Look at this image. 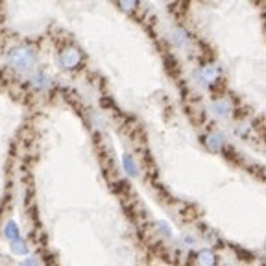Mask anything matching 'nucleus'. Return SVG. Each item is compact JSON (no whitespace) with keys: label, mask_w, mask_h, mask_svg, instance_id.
Listing matches in <instances>:
<instances>
[{"label":"nucleus","mask_w":266,"mask_h":266,"mask_svg":"<svg viewBox=\"0 0 266 266\" xmlns=\"http://www.w3.org/2000/svg\"><path fill=\"white\" fill-rule=\"evenodd\" d=\"M213 109L218 116H229V113H231V104H229L228 100H218L213 104Z\"/></svg>","instance_id":"nucleus-6"},{"label":"nucleus","mask_w":266,"mask_h":266,"mask_svg":"<svg viewBox=\"0 0 266 266\" xmlns=\"http://www.w3.org/2000/svg\"><path fill=\"white\" fill-rule=\"evenodd\" d=\"M10 61H11V65H15L17 68H28L34 65L35 56L28 46H19V49L11 50Z\"/></svg>","instance_id":"nucleus-1"},{"label":"nucleus","mask_w":266,"mask_h":266,"mask_svg":"<svg viewBox=\"0 0 266 266\" xmlns=\"http://www.w3.org/2000/svg\"><path fill=\"white\" fill-rule=\"evenodd\" d=\"M82 61V54L76 46H67V49L61 50L59 54V63L65 68H76Z\"/></svg>","instance_id":"nucleus-2"},{"label":"nucleus","mask_w":266,"mask_h":266,"mask_svg":"<svg viewBox=\"0 0 266 266\" xmlns=\"http://www.w3.org/2000/svg\"><path fill=\"white\" fill-rule=\"evenodd\" d=\"M174 41L179 46H185V44L189 43V35L185 34L183 30H178V32H174Z\"/></svg>","instance_id":"nucleus-10"},{"label":"nucleus","mask_w":266,"mask_h":266,"mask_svg":"<svg viewBox=\"0 0 266 266\" xmlns=\"http://www.w3.org/2000/svg\"><path fill=\"white\" fill-rule=\"evenodd\" d=\"M200 74H202V80L205 83H213L214 80H218V68L214 67V65L203 67L202 70H200Z\"/></svg>","instance_id":"nucleus-4"},{"label":"nucleus","mask_w":266,"mask_h":266,"mask_svg":"<svg viewBox=\"0 0 266 266\" xmlns=\"http://www.w3.org/2000/svg\"><path fill=\"white\" fill-rule=\"evenodd\" d=\"M34 82H35V85H39V87H46V85L50 83V80H49L46 76H44V74H37Z\"/></svg>","instance_id":"nucleus-11"},{"label":"nucleus","mask_w":266,"mask_h":266,"mask_svg":"<svg viewBox=\"0 0 266 266\" xmlns=\"http://www.w3.org/2000/svg\"><path fill=\"white\" fill-rule=\"evenodd\" d=\"M198 264L200 266H214L216 264V257L211 250H202L198 253Z\"/></svg>","instance_id":"nucleus-3"},{"label":"nucleus","mask_w":266,"mask_h":266,"mask_svg":"<svg viewBox=\"0 0 266 266\" xmlns=\"http://www.w3.org/2000/svg\"><path fill=\"white\" fill-rule=\"evenodd\" d=\"M205 142H207V146L211 148V150H218V148H222V146H224V135H222V133H218V131H214V133H209Z\"/></svg>","instance_id":"nucleus-5"},{"label":"nucleus","mask_w":266,"mask_h":266,"mask_svg":"<svg viewBox=\"0 0 266 266\" xmlns=\"http://www.w3.org/2000/svg\"><path fill=\"white\" fill-rule=\"evenodd\" d=\"M4 233H6V237L11 238V240H15V238L20 237V235H19V228H17V224H15V222L8 224V226H6V229H4Z\"/></svg>","instance_id":"nucleus-8"},{"label":"nucleus","mask_w":266,"mask_h":266,"mask_svg":"<svg viewBox=\"0 0 266 266\" xmlns=\"http://www.w3.org/2000/svg\"><path fill=\"white\" fill-rule=\"evenodd\" d=\"M20 266H39V264H37V261H35V259H28V261H25Z\"/></svg>","instance_id":"nucleus-12"},{"label":"nucleus","mask_w":266,"mask_h":266,"mask_svg":"<svg viewBox=\"0 0 266 266\" xmlns=\"http://www.w3.org/2000/svg\"><path fill=\"white\" fill-rule=\"evenodd\" d=\"M11 250H13L15 253H19V255H25V253H28V246H26V242L22 240V238H15V240H11Z\"/></svg>","instance_id":"nucleus-7"},{"label":"nucleus","mask_w":266,"mask_h":266,"mask_svg":"<svg viewBox=\"0 0 266 266\" xmlns=\"http://www.w3.org/2000/svg\"><path fill=\"white\" fill-rule=\"evenodd\" d=\"M124 168L130 176H137V166H135V161L131 159V155H124Z\"/></svg>","instance_id":"nucleus-9"}]
</instances>
